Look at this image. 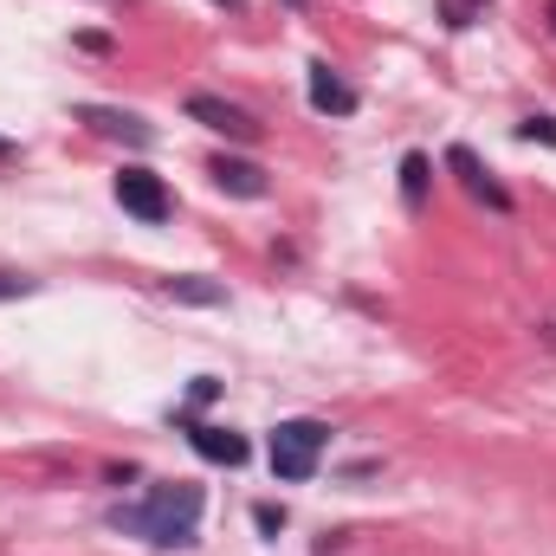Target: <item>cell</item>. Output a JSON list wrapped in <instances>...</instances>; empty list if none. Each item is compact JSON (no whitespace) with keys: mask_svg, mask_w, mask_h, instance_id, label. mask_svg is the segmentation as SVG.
<instances>
[{"mask_svg":"<svg viewBox=\"0 0 556 556\" xmlns=\"http://www.w3.org/2000/svg\"><path fill=\"white\" fill-rule=\"evenodd\" d=\"M214 7H240V0H214Z\"/></svg>","mask_w":556,"mask_h":556,"instance_id":"e0dca14e","label":"cell"},{"mask_svg":"<svg viewBox=\"0 0 556 556\" xmlns=\"http://www.w3.org/2000/svg\"><path fill=\"white\" fill-rule=\"evenodd\" d=\"M214 188H227V194H240V201H260L273 181H266V168L260 162H247V155H214Z\"/></svg>","mask_w":556,"mask_h":556,"instance_id":"ba28073f","label":"cell"},{"mask_svg":"<svg viewBox=\"0 0 556 556\" xmlns=\"http://www.w3.org/2000/svg\"><path fill=\"white\" fill-rule=\"evenodd\" d=\"M324 446H330V427L324 420H278L273 427V472L285 485H304L317 472Z\"/></svg>","mask_w":556,"mask_h":556,"instance_id":"7a4b0ae2","label":"cell"},{"mask_svg":"<svg viewBox=\"0 0 556 556\" xmlns=\"http://www.w3.org/2000/svg\"><path fill=\"white\" fill-rule=\"evenodd\" d=\"M479 7H485V0H446V26H472Z\"/></svg>","mask_w":556,"mask_h":556,"instance_id":"5bb4252c","label":"cell"},{"mask_svg":"<svg viewBox=\"0 0 556 556\" xmlns=\"http://www.w3.org/2000/svg\"><path fill=\"white\" fill-rule=\"evenodd\" d=\"M188 440H194V453L201 459H214V466H247V433H233V427H188Z\"/></svg>","mask_w":556,"mask_h":556,"instance_id":"9c48e42d","label":"cell"},{"mask_svg":"<svg viewBox=\"0 0 556 556\" xmlns=\"http://www.w3.org/2000/svg\"><path fill=\"white\" fill-rule=\"evenodd\" d=\"M188 117L207 124L214 137H227V142H260L253 111H240V104H227V98H214V91H194V98H188Z\"/></svg>","mask_w":556,"mask_h":556,"instance_id":"277c9868","label":"cell"},{"mask_svg":"<svg viewBox=\"0 0 556 556\" xmlns=\"http://www.w3.org/2000/svg\"><path fill=\"white\" fill-rule=\"evenodd\" d=\"M427 175H433V168H427V155H402V201H408V207H420V201H427Z\"/></svg>","mask_w":556,"mask_h":556,"instance_id":"8fae6325","label":"cell"},{"mask_svg":"<svg viewBox=\"0 0 556 556\" xmlns=\"http://www.w3.org/2000/svg\"><path fill=\"white\" fill-rule=\"evenodd\" d=\"M117 207L130 214V220H142V227H162L168 220V207H175V194H168V181L155 175V168H117Z\"/></svg>","mask_w":556,"mask_h":556,"instance_id":"3957f363","label":"cell"},{"mask_svg":"<svg viewBox=\"0 0 556 556\" xmlns=\"http://www.w3.org/2000/svg\"><path fill=\"white\" fill-rule=\"evenodd\" d=\"M551 20H556V7H551Z\"/></svg>","mask_w":556,"mask_h":556,"instance_id":"ac0fdd59","label":"cell"},{"mask_svg":"<svg viewBox=\"0 0 556 556\" xmlns=\"http://www.w3.org/2000/svg\"><path fill=\"white\" fill-rule=\"evenodd\" d=\"M39 291V278H26V273H0V304H13V298H33Z\"/></svg>","mask_w":556,"mask_h":556,"instance_id":"7c38bea8","label":"cell"},{"mask_svg":"<svg viewBox=\"0 0 556 556\" xmlns=\"http://www.w3.org/2000/svg\"><path fill=\"white\" fill-rule=\"evenodd\" d=\"M78 124H91L98 137L130 142V149H149V142H155V130L142 124L137 111H117V104H78Z\"/></svg>","mask_w":556,"mask_h":556,"instance_id":"8992f818","label":"cell"},{"mask_svg":"<svg viewBox=\"0 0 556 556\" xmlns=\"http://www.w3.org/2000/svg\"><path fill=\"white\" fill-rule=\"evenodd\" d=\"M168 298H181V304H227V285H214V278H168Z\"/></svg>","mask_w":556,"mask_h":556,"instance_id":"30bf717a","label":"cell"},{"mask_svg":"<svg viewBox=\"0 0 556 556\" xmlns=\"http://www.w3.org/2000/svg\"><path fill=\"white\" fill-rule=\"evenodd\" d=\"M13 155H20V142H13V137H0V162H13Z\"/></svg>","mask_w":556,"mask_h":556,"instance_id":"2e32d148","label":"cell"},{"mask_svg":"<svg viewBox=\"0 0 556 556\" xmlns=\"http://www.w3.org/2000/svg\"><path fill=\"white\" fill-rule=\"evenodd\" d=\"M446 168H453V175L466 181V194H472V201H485V207L511 214V194H505V188L492 181V168H485V162H479V155H472L466 142H453V149H446Z\"/></svg>","mask_w":556,"mask_h":556,"instance_id":"5b68a950","label":"cell"},{"mask_svg":"<svg viewBox=\"0 0 556 556\" xmlns=\"http://www.w3.org/2000/svg\"><path fill=\"white\" fill-rule=\"evenodd\" d=\"M201 485H188V479H162V485H149L137 505H117L111 511V525L117 531H130L142 544H155V551H188L194 544V531H201Z\"/></svg>","mask_w":556,"mask_h":556,"instance_id":"6da1fadb","label":"cell"},{"mask_svg":"<svg viewBox=\"0 0 556 556\" xmlns=\"http://www.w3.org/2000/svg\"><path fill=\"white\" fill-rule=\"evenodd\" d=\"M304 91H311V111H324V117H350L356 104H363V91L350 85V78H337L324 59L311 65V78H304Z\"/></svg>","mask_w":556,"mask_h":556,"instance_id":"52a82bcc","label":"cell"},{"mask_svg":"<svg viewBox=\"0 0 556 556\" xmlns=\"http://www.w3.org/2000/svg\"><path fill=\"white\" fill-rule=\"evenodd\" d=\"M518 137H525V142H556V117H525V124H518Z\"/></svg>","mask_w":556,"mask_h":556,"instance_id":"4fadbf2b","label":"cell"},{"mask_svg":"<svg viewBox=\"0 0 556 556\" xmlns=\"http://www.w3.org/2000/svg\"><path fill=\"white\" fill-rule=\"evenodd\" d=\"M253 525H260V531H285V511H278V505H260V511H253Z\"/></svg>","mask_w":556,"mask_h":556,"instance_id":"9a60e30c","label":"cell"}]
</instances>
